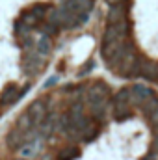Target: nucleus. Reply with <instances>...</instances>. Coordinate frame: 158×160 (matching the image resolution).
<instances>
[{
	"label": "nucleus",
	"instance_id": "nucleus-12",
	"mask_svg": "<svg viewBox=\"0 0 158 160\" xmlns=\"http://www.w3.org/2000/svg\"><path fill=\"white\" fill-rule=\"evenodd\" d=\"M32 127H34V123H32V119H30L26 114H22V116L19 118V121H17V128H19L22 134H26V132H28Z\"/></svg>",
	"mask_w": 158,
	"mask_h": 160
},
{
	"label": "nucleus",
	"instance_id": "nucleus-13",
	"mask_svg": "<svg viewBox=\"0 0 158 160\" xmlns=\"http://www.w3.org/2000/svg\"><path fill=\"white\" fill-rule=\"evenodd\" d=\"M50 48H52V43H50V38H41L39 41H37V52L39 54H48L50 52Z\"/></svg>",
	"mask_w": 158,
	"mask_h": 160
},
{
	"label": "nucleus",
	"instance_id": "nucleus-4",
	"mask_svg": "<svg viewBox=\"0 0 158 160\" xmlns=\"http://www.w3.org/2000/svg\"><path fill=\"white\" fill-rule=\"evenodd\" d=\"M19 97H21V89H19L15 84H9V86H6V88H4V91L0 93V106L13 104Z\"/></svg>",
	"mask_w": 158,
	"mask_h": 160
},
{
	"label": "nucleus",
	"instance_id": "nucleus-5",
	"mask_svg": "<svg viewBox=\"0 0 158 160\" xmlns=\"http://www.w3.org/2000/svg\"><path fill=\"white\" fill-rule=\"evenodd\" d=\"M108 95H110V89L104 82H95L87 89V99H108Z\"/></svg>",
	"mask_w": 158,
	"mask_h": 160
},
{
	"label": "nucleus",
	"instance_id": "nucleus-7",
	"mask_svg": "<svg viewBox=\"0 0 158 160\" xmlns=\"http://www.w3.org/2000/svg\"><path fill=\"white\" fill-rule=\"evenodd\" d=\"M39 151H41V142L36 138V140H32V142L22 143L19 153H21V157H24V158H32V157H36Z\"/></svg>",
	"mask_w": 158,
	"mask_h": 160
},
{
	"label": "nucleus",
	"instance_id": "nucleus-15",
	"mask_svg": "<svg viewBox=\"0 0 158 160\" xmlns=\"http://www.w3.org/2000/svg\"><path fill=\"white\" fill-rule=\"evenodd\" d=\"M155 71H156V80H158V63H155Z\"/></svg>",
	"mask_w": 158,
	"mask_h": 160
},
{
	"label": "nucleus",
	"instance_id": "nucleus-9",
	"mask_svg": "<svg viewBox=\"0 0 158 160\" xmlns=\"http://www.w3.org/2000/svg\"><path fill=\"white\" fill-rule=\"evenodd\" d=\"M22 132L19 130V128H13L9 134H7V138H6V143H7V147H11V149H17V147H21L22 145Z\"/></svg>",
	"mask_w": 158,
	"mask_h": 160
},
{
	"label": "nucleus",
	"instance_id": "nucleus-6",
	"mask_svg": "<svg viewBox=\"0 0 158 160\" xmlns=\"http://www.w3.org/2000/svg\"><path fill=\"white\" fill-rule=\"evenodd\" d=\"M87 106L93 118L102 119V116L106 114V99H87Z\"/></svg>",
	"mask_w": 158,
	"mask_h": 160
},
{
	"label": "nucleus",
	"instance_id": "nucleus-1",
	"mask_svg": "<svg viewBox=\"0 0 158 160\" xmlns=\"http://www.w3.org/2000/svg\"><path fill=\"white\" fill-rule=\"evenodd\" d=\"M126 6L121 2V4H112L110 9H108V15H106V22L108 24H119V22H126Z\"/></svg>",
	"mask_w": 158,
	"mask_h": 160
},
{
	"label": "nucleus",
	"instance_id": "nucleus-2",
	"mask_svg": "<svg viewBox=\"0 0 158 160\" xmlns=\"http://www.w3.org/2000/svg\"><path fill=\"white\" fill-rule=\"evenodd\" d=\"M128 89H130V104H141L143 101H147L149 97L155 95V91H153L151 88H145V86H141V84L132 86V88H128Z\"/></svg>",
	"mask_w": 158,
	"mask_h": 160
},
{
	"label": "nucleus",
	"instance_id": "nucleus-8",
	"mask_svg": "<svg viewBox=\"0 0 158 160\" xmlns=\"http://www.w3.org/2000/svg\"><path fill=\"white\" fill-rule=\"evenodd\" d=\"M54 128H56V116H45V119L39 123V136L41 138L50 136Z\"/></svg>",
	"mask_w": 158,
	"mask_h": 160
},
{
	"label": "nucleus",
	"instance_id": "nucleus-14",
	"mask_svg": "<svg viewBox=\"0 0 158 160\" xmlns=\"http://www.w3.org/2000/svg\"><path fill=\"white\" fill-rule=\"evenodd\" d=\"M147 123L151 125V128H156L158 127V110L156 112H153L151 116H147Z\"/></svg>",
	"mask_w": 158,
	"mask_h": 160
},
{
	"label": "nucleus",
	"instance_id": "nucleus-10",
	"mask_svg": "<svg viewBox=\"0 0 158 160\" xmlns=\"http://www.w3.org/2000/svg\"><path fill=\"white\" fill-rule=\"evenodd\" d=\"M140 106H141V110H143L145 118H147V116H151L153 112H156V110H158V97H156V95L149 97V99H147V101H143Z\"/></svg>",
	"mask_w": 158,
	"mask_h": 160
},
{
	"label": "nucleus",
	"instance_id": "nucleus-3",
	"mask_svg": "<svg viewBox=\"0 0 158 160\" xmlns=\"http://www.w3.org/2000/svg\"><path fill=\"white\" fill-rule=\"evenodd\" d=\"M32 123L36 125V123H41V121L45 119V116H47V106H45V102L43 101H34L28 108H26V112H24Z\"/></svg>",
	"mask_w": 158,
	"mask_h": 160
},
{
	"label": "nucleus",
	"instance_id": "nucleus-11",
	"mask_svg": "<svg viewBox=\"0 0 158 160\" xmlns=\"http://www.w3.org/2000/svg\"><path fill=\"white\" fill-rule=\"evenodd\" d=\"M78 155H80V151L77 147H65V149H62L58 153V160H73V158H77Z\"/></svg>",
	"mask_w": 158,
	"mask_h": 160
}]
</instances>
